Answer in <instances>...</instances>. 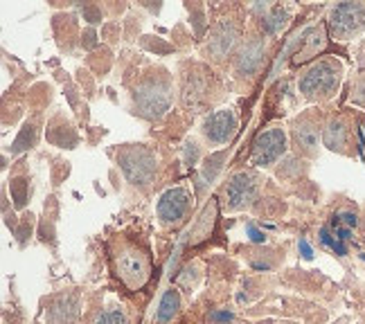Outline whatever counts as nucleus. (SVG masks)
Instances as JSON below:
<instances>
[{
    "instance_id": "20",
    "label": "nucleus",
    "mask_w": 365,
    "mask_h": 324,
    "mask_svg": "<svg viewBox=\"0 0 365 324\" xmlns=\"http://www.w3.org/2000/svg\"><path fill=\"white\" fill-rule=\"evenodd\" d=\"M331 225H343V228L354 230L356 225H359V216H356L354 212H349V209H341V212H336V214H334Z\"/></svg>"
},
{
    "instance_id": "17",
    "label": "nucleus",
    "mask_w": 365,
    "mask_h": 324,
    "mask_svg": "<svg viewBox=\"0 0 365 324\" xmlns=\"http://www.w3.org/2000/svg\"><path fill=\"white\" fill-rule=\"evenodd\" d=\"M215 212H217V205L215 203H210L205 207V212L201 214L199 223L194 225V232H196V239H203L207 236L210 232H212V223H215Z\"/></svg>"
},
{
    "instance_id": "5",
    "label": "nucleus",
    "mask_w": 365,
    "mask_h": 324,
    "mask_svg": "<svg viewBox=\"0 0 365 324\" xmlns=\"http://www.w3.org/2000/svg\"><path fill=\"white\" fill-rule=\"evenodd\" d=\"M192 209V192L185 185L170 187L160 194L156 203V216L165 228H178L185 223Z\"/></svg>"
},
{
    "instance_id": "10",
    "label": "nucleus",
    "mask_w": 365,
    "mask_h": 324,
    "mask_svg": "<svg viewBox=\"0 0 365 324\" xmlns=\"http://www.w3.org/2000/svg\"><path fill=\"white\" fill-rule=\"evenodd\" d=\"M237 36H240V30L232 21H223L215 27L212 36L207 41V52H212L215 59H223L226 54L232 52L235 43H237Z\"/></svg>"
},
{
    "instance_id": "13",
    "label": "nucleus",
    "mask_w": 365,
    "mask_h": 324,
    "mask_svg": "<svg viewBox=\"0 0 365 324\" xmlns=\"http://www.w3.org/2000/svg\"><path fill=\"white\" fill-rule=\"evenodd\" d=\"M300 43H302L300 50L296 52V56H293V61L296 63L312 59V56L322 48V43H325V32H322V27H309V30H304Z\"/></svg>"
},
{
    "instance_id": "11",
    "label": "nucleus",
    "mask_w": 365,
    "mask_h": 324,
    "mask_svg": "<svg viewBox=\"0 0 365 324\" xmlns=\"http://www.w3.org/2000/svg\"><path fill=\"white\" fill-rule=\"evenodd\" d=\"M262 56H264V43L262 38H250L248 43L244 46V50L237 56V75L240 77H250L262 63Z\"/></svg>"
},
{
    "instance_id": "14",
    "label": "nucleus",
    "mask_w": 365,
    "mask_h": 324,
    "mask_svg": "<svg viewBox=\"0 0 365 324\" xmlns=\"http://www.w3.org/2000/svg\"><path fill=\"white\" fill-rule=\"evenodd\" d=\"M293 140H296L298 149H302L304 153H312L318 147V131L309 124H298L293 129Z\"/></svg>"
},
{
    "instance_id": "16",
    "label": "nucleus",
    "mask_w": 365,
    "mask_h": 324,
    "mask_svg": "<svg viewBox=\"0 0 365 324\" xmlns=\"http://www.w3.org/2000/svg\"><path fill=\"white\" fill-rule=\"evenodd\" d=\"M320 244L325 246V248H329V250H334L336 255H347V244L345 241H341L339 236L334 234V230L329 228V225H325V228H320Z\"/></svg>"
},
{
    "instance_id": "7",
    "label": "nucleus",
    "mask_w": 365,
    "mask_h": 324,
    "mask_svg": "<svg viewBox=\"0 0 365 324\" xmlns=\"http://www.w3.org/2000/svg\"><path fill=\"white\" fill-rule=\"evenodd\" d=\"M287 151V133L279 126H269L264 129L252 145V164L257 167H271L277 158H282V153Z\"/></svg>"
},
{
    "instance_id": "15",
    "label": "nucleus",
    "mask_w": 365,
    "mask_h": 324,
    "mask_svg": "<svg viewBox=\"0 0 365 324\" xmlns=\"http://www.w3.org/2000/svg\"><path fill=\"white\" fill-rule=\"evenodd\" d=\"M287 11L284 9H271L269 16H264V32L266 34H277V32H282L284 27H287Z\"/></svg>"
},
{
    "instance_id": "8",
    "label": "nucleus",
    "mask_w": 365,
    "mask_h": 324,
    "mask_svg": "<svg viewBox=\"0 0 365 324\" xmlns=\"http://www.w3.org/2000/svg\"><path fill=\"white\" fill-rule=\"evenodd\" d=\"M259 194V178L250 172L237 174L228 180L226 185V203L230 212H240L255 203Z\"/></svg>"
},
{
    "instance_id": "18",
    "label": "nucleus",
    "mask_w": 365,
    "mask_h": 324,
    "mask_svg": "<svg viewBox=\"0 0 365 324\" xmlns=\"http://www.w3.org/2000/svg\"><path fill=\"white\" fill-rule=\"evenodd\" d=\"M95 324H126V313L122 306H108L100 313Z\"/></svg>"
},
{
    "instance_id": "4",
    "label": "nucleus",
    "mask_w": 365,
    "mask_h": 324,
    "mask_svg": "<svg viewBox=\"0 0 365 324\" xmlns=\"http://www.w3.org/2000/svg\"><path fill=\"white\" fill-rule=\"evenodd\" d=\"M118 164L131 185L147 187L156 176L158 158L145 145H126L118 151Z\"/></svg>"
},
{
    "instance_id": "6",
    "label": "nucleus",
    "mask_w": 365,
    "mask_h": 324,
    "mask_svg": "<svg viewBox=\"0 0 365 324\" xmlns=\"http://www.w3.org/2000/svg\"><path fill=\"white\" fill-rule=\"evenodd\" d=\"M237 131H240V120L232 108H219L203 120L201 133L210 147H226L230 145Z\"/></svg>"
},
{
    "instance_id": "23",
    "label": "nucleus",
    "mask_w": 365,
    "mask_h": 324,
    "mask_svg": "<svg viewBox=\"0 0 365 324\" xmlns=\"http://www.w3.org/2000/svg\"><path fill=\"white\" fill-rule=\"evenodd\" d=\"M210 320H212V322H230L232 320V315L230 313H212V315H210Z\"/></svg>"
},
{
    "instance_id": "19",
    "label": "nucleus",
    "mask_w": 365,
    "mask_h": 324,
    "mask_svg": "<svg viewBox=\"0 0 365 324\" xmlns=\"http://www.w3.org/2000/svg\"><path fill=\"white\" fill-rule=\"evenodd\" d=\"M325 142L329 149H339L343 145V124L341 122L329 124V129L325 131Z\"/></svg>"
},
{
    "instance_id": "22",
    "label": "nucleus",
    "mask_w": 365,
    "mask_h": 324,
    "mask_svg": "<svg viewBox=\"0 0 365 324\" xmlns=\"http://www.w3.org/2000/svg\"><path fill=\"white\" fill-rule=\"evenodd\" d=\"M298 248H300V252H302V257H304V259H314V250H312V246L307 244V239H300V241H298Z\"/></svg>"
},
{
    "instance_id": "3",
    "label": "nucleus",
    "mask_w": 365,
    "mask_h": 324,
    "mask_svg": "<svg viewBox=\"0 0 365 324\" xmlns=\"http://www.w3.org/2000/svg\"><path fill=\"white\" fill-rule=\"evenodd\" d=\"M341 81V66L331 59H322L314 63L312 68H307L302 77L298 79V90L307 100H327L336 93Z\"/></svg>"
},
{
    "instance_id": "9",
    "label": "nucleus",
    "mask_w": 365,
    "mask_h": 324,
    "mask_svg": "<svg viewBox=\"0 0 365 324\" xmlns=\"http://www.w3.org/2000/svg\"><path fill=\"white\" fill-rule=\"evenodd\" d=\"M331 32L334 36H339V38H349L352 34H356L363 23H365V7L363 5H352V3H347V5H336L331 9Z\"/></svg>"
},
{
    "instance_id": "2",
    "label": "nucleus",
    "mask_w": 365,
    "mask_h": 324,
    "mask_svg": "<svg viewBox=\"0 0 365 324\" xmlns=\"http://www.w3.org/2000/svg\"><path fill=\"white\" fill-rule=\"evenodd\" d=\"M133 104H135V113H140L143 117L156 120L165 115V110L172 104L170 79L163 75H151L143 79L133 93Z\"/></svg>"
},
{
    "instance_id": "12",
    "label": "nucleus",
    "mask_w": 365,
    "mask_h": 324,
    "mask_svg": "<svg viewBox=\"0 0 365 324\" xmlns=\"http://www.w3.org/2000/svg\"><path fill=\"white\" fill-rule=\"evenodd\" d=\"M180 308H182L180 293L176 288H170V291L163 293L156 318H153V320H156V324H172L180 315Z\"/></svg>"
},
{
    "instance_id": "1",
    "label": "nucleus",
    "mask_w": 365,
    "mask_h": 324,
    "mask_svg": "<svg viewBox=\"0 0 365 324\" xmlns=\"http://www.w3.org/2000/svg\"><path fill=\"white\" fill-rule=\"evenodd\" d=\"M110 263H113L115 277L131 293L143 291L151 279L153 266L149 248L126 234H115L110 239Z\"/></svg>"
},
{
    "instance_id": "24",
    "label": "nucleus",
    "mask_w": 365,
    "mask_h": 324,
    "mask_svg": "<svg viewBox=\"0 0 365 324\" xmlns=\"http://www.w3.org/2000/svg\"><path fill=\"white\" fill-rule=\"evenodd\" d=\"M361 259H363V261H365V252H363V255H361Z\"/></svg>"
},
{
    "instance_id": "21",
    "label": "nucleus",
    "mask_w": 365,
    "mask_h": 324,
    "mask_svg": "<svg viewBox=\"0 0 365 324\" xmlns=\"http://www.w3.org/2000/svg\"><path fill=\"white\" fill-rule=\"evenodd\" d=\"M246 232H248V236H250V241H252V244H264V241H266V234H264L262 230H257V225H255V223H248V225H246Z\"/></svg>"
}]
</instances>
